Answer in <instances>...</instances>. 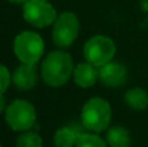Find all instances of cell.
I'll list each match as a JSON object with an SVG mask.
<instances>
[{
  "label": "cell",
  "mask_w": 148,
  "mask_h": 147,
  "mask_svg": "<svg viewBox=\"0 0 148 147\" xmlns=\"http://www.w3.org/2000/svg\"><path fill=\"white\" fill-rule=\"evenodd\" d=\"M79 132L72 126H64L57 129L53 135V143L56 147H75Z\"/></svg>",
  "instance_id": "cell-13"
},
{
  "label": "cell",
  "mask_w": 148,
  "mask_h": 147,
  "mask_svg": "<svg viewBox=\"0 0 148 147\" xmlns=\"http://www.w3.org/2000/svg\"><path fill=\"white\" fill-rule=\"evenodd\" d=\"M8 1H10V3H13V4H25L27 0H8Z\"/></svg>",
  "instance_id": "cell-18"
},
{
  "label": "cell",
  "mask_w": 148,
  "mask_h": 147,
  "mask_svg": "<svg viewBox=\"0 0 148 147\" xmlns=\"http://www.w3.org/2000/svg\"><path fill=\"white\" fill-rule=\"evenodd\" d=\"M16 147H43V141L38 133L27 130L17 138Z\"/></svg>",
  "instance_id": "cell-15"
},
{
  "label": "cell",
  "mask_w": 148,
  "mask_h": 147,
  "mask_svg": "<svg viewBox=\"0 0 148 147\" xmlns=\"http://www.w3.org/2000/svg\"><path fill=\"white\" fill-rule=\"evenodd\" d=\"M4 109H7V106H5V98H4V94H0V113H1Z\"/></svg>",
  "instance_id": "cell-17"
},
{
  "label": "cell",
  "mask_w": 148,
  "mask_h": 147,
  "mask_svg": "<svg viewBox=\"0 0 148 147\" xmlns=\"http://www.w3.org/2000/svg\"><path fill=\"white\" fill-rule=\"evenodd\" d=\"M74 72L73 59L64 51H52L42 63L40 73L48 86L59 87L70 80Z\"/></svg>",
  "instance_id": "cell-1"
},
{
  "label": "cell",
  "mask_w": 148,
  "mask_h": 147,
  "mask_svg": "<svg viewBox=\"0 0 148 147\" xmlns=\"http://www.w3.org/2000/svg\"><path fill=\"white\" fill-rule=\"evenodd\" d=\"M99 80L107 87H120L127 80V69L121 63L109 61L99 68Z\"/></svg>",
  "instance_id": "cell-8"
},
{
  "label": "cell",
  "mask_w": 148,
  "mask_h": 147,
  "mask_svg": "<svg viewBox=\"0 0 148 147\" xmlns=\"http://www.w3.org/2000/svg\"><path fill=\"white\" fill-rule=\"evenodd\" d=\"M78 33L79 20L73 12H62L57 16L52 29V39L57 47H70L78 36Z\"/></svg>",
  "instance_id": "cell-7"
},
{
  "label": "cell",
  "mask_w": 148,
  "mask_h": 147,
  "mask_svg": "<svg viewBox=\"0 0 148 147\" xmlns=\"http://www.w3.org/2000/svg\"><path fill=\"white\" fill-rule=\"evenodd\" d=\"M82 125L92 133H101L108 129L112 120L110 104L103 98H91L86 102L81 112Z\"/></svg>",
  "instance_id": "cell-2"
},
{
  "label": "cell",
  "mask_w": 148,
  "mask_h": 147,
  "mask_svg": "<svg viewBox=\"0 0 148 147\" xmlns=\"http://www.w3.org/2000/svg\"><path fill=\"white\" fill-rule=\"evenodd\" d=\"M0 147H1V145H0Z\"/></svg>",
  "instance_id": "cell-19"
},
{
  "label": "cell",
  "mask_w": 148,
  "mask_h": 147,
  "mask_svg": "<svg viewBox=\"0 0 148 147\" xmlns=\"http://www.w3.org/2000/svg\"><path fill=\"white\" fill-rule=\"evenodd\" d=\"M74 82L79 87H92L99 80V70L95 65L90 64L88 61L79 63L73 72Z\"/></svg>",
  "instance_id": "cell-10"
},
{
  "label": "cell",
  "mask_w": 148,
  "mask_h": 147,
  "mask_svg": "<svg viewBox=\"0 0 148 147\" xmlns=\"http://www.w3.org/2000/svg\"><path fill=\"white\" fill-rule=\"evenodd\" d=\"M107 143L109 147H130V133L122 126H113L107 132Z\"/></svg>",
  "instance_id": "cell-12"
},
{
  "label": "cell",
  "mask_w": 148,
  "mask_h": 147,
  "mask_svg": "<svg viewBox=\"0 0 148 147\" xmlns=\"http://www.w3.org/2000/svg\"><path fill=\"white\" fill-rule=\"evenodd\" d=\"M14 55L23 64H36L44 54V41L38 33L22 31L13 43Z\"/></svg>",
  "instance_id": "cell-3"
},
{
  "label": "cell",
  "mask_w": 148,
  "mask_h": 147,
  "mask_svg": "<svg viewBox=\"0 0 148 147\" xmlns=\"http://www.w3.org/2000/svg\"><path fill=\"white\" fill-rule=\"evenodd\" d=\"M10 80H12V76H10L9 70L4 65L0 64V94H4L8 90L10 85Z\"/></svg>",
  "instance_id": "cell-16"
},
{
  "label": "cell",
  "mask_w": 148,
  "mask_h": 147,
  "mask_svg": "<svg viewBox=\"0 0 148 147\" xmlns=\"http://www.w3.org/2000/svg\"><path fill=\"white\" fill-rule=\"evenodd\" d=\"M125 103L135 111H143L148 107V94L140 87L130 89L125 93Z\"/></svg>",
  "instance_id": "cell-11"
},
{
  "label": "cell",
  "mask_w": 148,
  "mask_h": 147,
  "mask_svg": "<svg viewBox=\"0 0 148 147\" xmlns=\"http://www.w3.org/2000/svg\"><path fill=\"white\" fill-rule=\"evenodd\" d=\"M75 147H108L107 141L97 135V133H79Z\"/></svg>",
  "instance_id": "cell-14"
},
{
  "label": "cell",
  "mask_w": 148,
  "mask_h": 147,
  "mask_svg": "<svg viewBox=\"0 0 148 147\" xmlns=\"http://www.w3.org/2000/svg\"><path fill=\"white\" fill-rule=\"evenodd\" d=\"M22 14L26 22L39 29L55 23L57 18L56 9L48 0H27L22 5Z\"/></svg>",
  "instance_id": "cell-6"
},
{
  "label": "cell",
  "mask_w": 148,
  "mask_h": 147,
  "mask_svg": "<svg viewBox=\"0 0 148 147\" xmlns=\"http://www.w3.org/2000/svg\"><path fill=\"white\" fill-rule=\"evenodd\" d=\"M38 74L35 64H21L12 74V81L20 90H30L35 86Z\"/></svg>",
  "instance_id": "cell-9"
},
{
  "label": "cell",
  "mask_w": 148,
  "mask_h": 147,
  "mask_svg": "<svg viewBox=\"0 0 148 147\" xmlns=\"http://www.w3.org/2000/svg\"><path fill=\"white\" fill-rule=\"evenodd\" d=\"M36 112L27 100L17 99L5 109V122L14 132H27L35 125Z\"/></svg>",
  "instance_id": "cell-4"
},
{
  "label": "cell",
  "mask_w": 148,
  "mask_h": 147,
  "mask_svg": "<svg viewBox=\"0 0 148 147\" xmlns=\"http://www.w3.org/2000/svg\"><path fill=\"white\" fill-rule=\"evenodd\" d=\"M116 54V44L109 36L95 35L86 42L83 48V56L86 61L96 68L112 61Z\"/></svg>",
  "instance_id": "cell-5"
}]
</instances>
